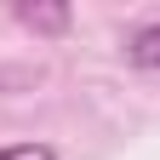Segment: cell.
I'll return each instance as SVG.
<instances>
[{
	"instance_id": "1",
	"label": "cell",
	"mask_w": 160,
	"mask_h": 160,
	"mask_svg": "<svg viewBox=\"0 0 160 160\" xmlns=\"http://www.w3.org/2000/svg\"><path fill=\"white\" fill-rule=\"evenodd\" d=\"M126 63L132 69H160V17L154 23H137L126 34Z\"/></svg>"
},
{
	"instance_id": "3",
	"label": "cell",
	"mask_w": 160,
	"mask_h": 160,
	"mask_svg": "<svg viewBox=\"0 0 160 160\" xmlns=\"http://www.w3.org/2000/svg\"><path fill=\"white\" fill-rule=\"evenodd\" d=\"M0 160H57V149L52 143H6Z\"/></svg>"
},
{
	"instance_id": "2",
	"label": "cell",
	"mask_w": 160,
	"mask_h": 160,
	"mask_svg": "<svg viewBox=\"0 0 160 160\" xmlns=\"http://www.w3.org/2000/svg\"><path fill=\"white\" fill-rule=\"evenodd\" d=\"M17 23L57 34V29H69V6H17Z\"/></svg>"
}]
</instances>
